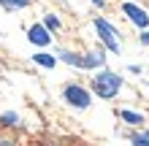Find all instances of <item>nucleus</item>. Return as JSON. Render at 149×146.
Returning <instances> with one entry per match:
<instances>
[{
	"label": "nucleus",
	"instance_id": "6e6552de",
	"mask_svg": "<svg viewBox=\"0 0 149 146\" xmlns=\"http://www.w3.org/2000/svg\"><path fill=\"white\" fill-rule=\"evenodd\" d=\"M60 60L73 68H81V54H73V51H60Z\"/></svg>",
	"mask_w": 149,
	"mask_h": 146
},
{
	"label": "nucleus",
	"instance_id": "0eeeda50",
	"mask_svg": "<svg viewBox=\"0 0 149 146\" xmlns=\"http://www.w3.org/2000/svg\"><path fill=\"white\" fill-rule=\"evenodd\" d=\"M33 62H38L41 68H54L57 65V57L46 54V51H38V54H33Z\"/></svg>",
	"mask_w": 149,
	"mask_h": 146
},
{
	"label": "nucleus",
	"instance_id": "ddd939ff",
	"mask_svg": "<svg viewBox=\"0 0 149 146\" xmlns=\"http://www.w3.org/2000/svg\"><path fill=\"white\" fill-rule=\"evenodd\" d=\"M141 44H144V46H149V33H146V30L141 33Z\"/></svg>",
	"mask_w": 149,
	"mask_h": 146
},
{
	"label": "nucleus",
	"instance_id": "7ed1b4c3",
	"mask_svg": "<svg viewBox=\"0 0 149 146\" xmlns=\"http://www.w3.org/2000/svg\"><path fill=\"white\" fill-rule=\"evenodd\" d=\"M95 30H98V35H100V41L106 44V49L109 51H114V54H119V41H117V30L111 27V24L106 22V19H95Z\"/></svg>",
	"mask_w": 149,
	"mask_h": 146
},
{
	"label": "nucleus",
	"instance_id": "f257e3e1",
	"mask_svg": "<svg viewBox=\"0 0 149 146\" xmlns=\"http://www.w3.org/2000/svg\"><path fill=\"white\" fill-rule=\"evenodd\" d=\"M119 89H122V76H119V73L100 71V73L92 79V92H95L98 98H103V100H111Z\"/></svg>",
	"mask_w": 149,
	"mask_h": 146
},
{
	"label": "nucleus",
	"instance_id": "9d476101",
	"mask_svg": "<svg viewBox=\"0 0 149 146\" xmlns=\"http://www.w3.org/2000/svg\"><path fill=\"white\" fill-rule=\"evenodd\" d=\"M43 27L46 30H60V19L54 14H46V19H43Z\"/></svg>",
	"mask_w": 149,
	"mask_h": 146
},
{
	"label": "nucleus",
	"instance_id": "4468645a",
	"mask_svg": "<svg viewBox=\"0 0 149 146\" xmlns=\"http://www.w3.org/2000/svg\"><path fill=\"white\" fill-rule=\"evenodd\" d=\"M144 138H146V141H149V130H146V133H144Z\"/></svg>",
	"mask_w": 149,
	"mask_h": 146
},
{
	"label": "nucleus",
	"instance_id": "20e7f679",
	"mask_svg": "<svg viewBox=\"0 0 149 146\" xmlns=\"http://www.w3.org/2000/svg\"><path fill=\"white\" fill-rule=\"evenodd\" d=\"M122 11L127 14V19L136 24V27H141V30H146L149 27V14L144 11V8H138L136 3H122Z\"/></svg>",
	"mask_w": 149,
	"mask_h": 146
},
{
	"label": "nucleus",
	"instance_id": "423d86ee",
	"mask_svg": "<svg viewBox=\"0 0 149 146\" xmlns=\"http://www.w3.org/2000/svg\"><path fill=\"white\" fill-rule=\"evenodd\" d=\"M119 119H125V122L133 125V127H136V125H144V116L136 114V111H130V108H122V111H119Z\"/></svg>",
	"mask_w": 149,
	"mask_h": 146
},
{
	"label": "nucleus",
	"instance_id": "9b49d317",
	"mask_svg": "<svg viewBox=\"0 0 149 146\" xmlns=\"http://www.w3.org/2000/svg\"><path fill=\"white\" fill-rule=\"evenodd\" d=\"M0 125H3V127H14L16 125V114H3V116H0Z\"/></svg>",
	"mask_w": 149,
	"mask_h": 146
},
{
	"label": "nucleus",
	"instance_id": "1a4fd4ad",
	"mask_svg": "<svg viewBox=\"0 0 149 146\" xmlns=\"http://www.w3.org/2000/svg\"><path fill=\"white\" fill-rule=\"evenodd\" d=\"M0 6L8 8V11H14V8H24V6H30V0H0Z\"/></svg>",
	"mask_w": 149,
	"mask_h": 146
},
{
	"label": "nucleus",
	"instance_id": "f03ea898",
	"mask_svg": "<svg viewBox=\"0 0 149 146\" xmlns=\"http://www.w3.org/2000/svg\"><path fill=\"white\" fill-rule=\"evenodd\" d=\"M63 98L68 100V106H73V108H90V92H87L84 87H79V84H68V87L63 89Z\"/></svg>",
	"mask_w": 149,
	"mask_h": 146
},
{
	"label": "nucleus",
	"instance_id": "39448f33",
	"mask_svg": "<svg viewBox=\"0 0 149 146\" xmlns=\"http://www.w3.org/2000/svg\"><path fill=\"white\" fill-rule=\"evenodd\" d=\"M27 41L36 46H49L52 44V33L43 27V24H33V27L27 30Z\"/></svg>",
	"mask_w": 149,
	"mask_h": 146
},
{
	"label": "nucleus",
	"instance_id": "f8f14e48",
	"mask_svg": "<svg viewBox=\"0 0 149 146\" xmlns=\"http://www.w3.org/2000/svg\"><path fill=\"white\" fill-rule=\"evenodd\" d=\"M130 143L133 146H149V141L144 138V135H130Z\"/></svg>",
	"mask_w": 149,
	"mask_h": 146
}]
</instances>
